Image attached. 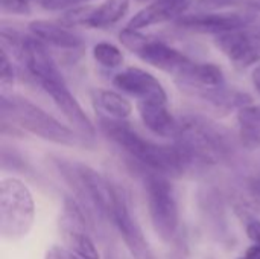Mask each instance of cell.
<instances>
[{
    "instance_id": "6da1fadb",
    "label": "cell",
    "mask_w": 260,
    "mask_h": 259,
    "mask_svg": "<svg viewBox=\"0 0 260 259\" xmlns=\"http://www.w3.org/2000/svg\"><path fill=\"white\" fill-rule=\"evenodd\" d=\"M102 130L116 145H119L136 162L151 169L152 174L180 176L190 162L177 145H160L142 137L126 122L116 119H102Z\"/></svg>"
},
{
    "instance_id": "7a4b0ae2",
    "label": "cell",
    "mask_w": 260,
    "mask_h": 259,
    "mask_svg": "<svg viewBox=\"0 0 260 259\" xmlns=\"http://www.w3.org/2000/svg\"><path fill=\"white\" fill-rule=\"evenodd\" d=\"M2 116L3 121L11 119L20 128L58 145L75 147L82 143V137L76 134L72 128L61 124L47 111L41 110L38 105L29 102L21 96L2 98Z\"/></svg>"
},
{
    "instance_id": "3957f363",
    "label": "cell",
    "mask_w": 260,
    "mask_h": 259,
    "mask_svg": "<svg viewBox=\"0 0 260 259\" xmlns=\"http://www.w3.org/2000/svg\"><path fill=\"white\" fill-rule=\"evenodd\" d=\"M177 147L190 163H218L225 159L229 145L219 128L200 118H184L178 122Z\"/></svg>"
},
{
    "instance_id": "277c9868",
    "label": "cell",
    "mask_w": 260,
    "mask_h": 259,
    "mask_svg": "<svg viewBox=\"0 0 260 259\" xmlns=\"http://www.w3.org/2000/svg\"><path fill=\"white\" fill-rule=\"evenodd\" d=\"M35 220V203L29 188L15 177L0 182V232L5 238L24 237Z\"/></svg>"
},
{
    "instance_id": "5b68a950",
    "label": "cell",
    "mask_w": 260,
    "mask_h": 259,
    "mask_svg": "<svg viewBox=\"0 0 260 259\" xmlns=\"http://www.w3.org/2000/svg\"><path fill=\"white\" fill-rule=\"evenodd\" d=\"M145 191L152 226L163 240L169 241L180 223L175 189L165 176L151 172L145 180Z\"/></svg>"
},
{
    "instance_id": "8992f818",
    "label": "cell",
    "mask_w": 260,
    "mask_h": 259,
    "mask_svg": "<svg viewBox=\"0 0 260 259\" xmlns=\"http://www.w3.org/2000/svg\"><path fill=\"white\" fill-rule=\"evenodd\" d=\"M120 41L125 47L139 55V58L148 63L149 66L172 73L177 78H180L193 63L180 50L171 47L163 41L149 40L143 37L139 31H131L125 27L120 34Z\"/></svg>"
},
{
    "instance_id": "52a82bcc",
    "label": "cell",
    "mask_w": 260,
    "mask_h": 259,
    "mask_svg": "<svg viewBox=\"0 0 260 259\" xmlns=\"http://www.w3.org/2000/svg\"><path fill=\"white\" fill-rule=\"evenodd\" d=\"M72 168L73 171H67V176L75 185L78 194L81 197H87L101 214L111 220L117 209L122 192L113 188L102 174L87 165L76 163Z\"/></svg>"
},
{
    "instance_id": "ba28073f",
    "label": "cell",
    "mask_w": 260,
    "mask_h": 259,
    "mask_svg": "<svg viewBox=\"0 0 260 259\" xmlns=\"http://www.w3.org/2000/svg\"><path fill=\"white\" fill-rule=\"evenodd\" d=\"M21 55L29 73L44 89L47 85L66 84L56 63L50 56L47 47L35 37H26L21 41Z\"/></svg>"
},
{
    "instance_id": "9c48e42d",
    "label": "cell",
    "mask_w": 260,
    "mask_h": 259,
    "mask_svg": "<svg viewBox=\"0 0 260 259\" xmlns=\"http://www.w3.org/2000/svg\"><path fill=\"white\" fill-rule=\"evenodd\" d=\"M113 84L119 90L137 98V102H166L168 104V95L163 85L160 84V81L143 69L128 67L114 76Z\"/></svg>"
},
{
    "instance_id": "30bf717a",
    "label": "cell",
    "mask_w": 260,
    "mask_h": 259,
    "mask_svg": "<svg viewBox=\"0 0 260 259\" xmlns=\"http://www.w3.org/2000/svg\"><path fill=\"white\" fill-rule=\"evenodd\" d=\"M59 108L62 116L72 125V130L79 134L84 140H93L96 136V128L87 113L82 110L81 104L67 89V84H55L43 89Z\"/></svg>"
},
{
    "instance_id": "8fae6325",
    "label": "cell",
    "mask_w": 260,
    "mask_h": 259,
    "mask_svg": "<svg viewBox=\"0 0 260 259\" xmlns=\"http://www.w3.org/2000/svg\"><path fill=\"white\" fill-rule=\"evenodd\" d=\"M215 41L219 50L236 67L247 69L260 61V40L244 29L218 35Z\"/></svg>"
},
{
    "instance_id": "7c38bea8",
    "label": "cell",
    "mask_w": 260,
    "mask_h": 259,
    "mask_svg": "<svg viewBox=\"0 0 260 259\" xmlns=\"http://www.w3.org/2000/svg\"><path fill=\"white\" fill-rule=\"evenodd\" d=\"M248 23V17L238 12H198L178 18V24L184 29L198 34H215L216 37L244 29Z\"/></svg>"
},
{
    "instance_id": "4fadbf2b",
    "label": "cell",
    "mask_w": 260,
    "mask_h": 259,
    "mask_svg": "<svg viewBox=\"0 0 260 259\" xmlns=\"http://www.w3.org/2000/svg\"><path fill=\"white\" fill-rule=\"evenodd\" d=\"M111 221L117 227V231L133 258L154 259L152 250H151L148 241L145 240V235H143L139 223L136 221V218H133L129 208H128V202L123 197V194L119 200L117 209H116Z\"/></svg>"
},
{
    "instance_id": "5bb4252c",
    "label": "cell",
    "mask_w": 260,
    "mask_h": 259,
    "mask_svg": "<svg viewBox=\"0 0 260 259\" xmlns=\"http://www.w3.org/2000/svg\"><path fill=\"white\" fill-rule=\"evenodd\" d=\"M193 3V0H154L139 11L126 24L131 31H140L154 24L181 18V14Z\"/></svg>"
},
{
    "instance_id": "9a60e30c",
    "label": "cell",
    "mask_w": 260,
    "mask_h": 259,
    "mask_svg": "<svg viewBox=\"0 0 260 259\" xmlns=\"http://www.w3.org/2000/svg\"><path fill=\"white\" fill-rule=\"evenodd\" d=\"M137 110L145 127L160 137H175L178 122L168 110L166 102H137Z\"/></svg>"
},
{
    "instance_id": "2e32d148",
    "label": "cell",
    "mask_w": 260,
    "mask_h": 259,
    "mask_svg": "<svg viewBox=\"0 0 260 259\" xmlns=\"http://www.w3.org/2000/svg\"><path fill=\"white\" fill-rule=\"evenodd\" d=\"M29 31L32 37H35L44 46L49 44L61 49H76L82 44V38L78 34L56 23L35 20L29 24Z\"/></svg>"
},
{
    "instance_id": "e0dca14e",
    "label": "cell",
    "mask_w": 260,
    "mask_h": 259,
    "mask_svg": "<svg viewBox=\"0 0 260 259\" xmlns=\"http://www.w3.org/2000/svg\"><path fill=\"white\" fill-rule=\"evenodd\" d=\"M129 2L131 0H104L99 6H91L85 26L105 29L116 24L126 15L129 9Z\"/></svg>"
},
{
    "instance_id": "ac0fdd59",
    "label": "cell",
    "mask_w": 260,
    "mask_h": 259,
    "mask_svg": "<svg viewBox=\"0 0 260 259\" xmlns=\"http://www.w3.org/2000/svg\"><path fill=\"white\" fill-rule=\"evenodd\" d=\"M239 136L242 143L250 148L260 147V105H245L238 111Z\"/></svg>"
},
{
    "instance_id": "d6986e66",
    "label": "cell",
    "mask_w": 260,
    "mask_h": 259,
    "mask_svg": "<svg viewBox=\"0 0 260 259\" xmlns=\"http://www.w3.org/2000/svg\"><path fill=\"white\" fill-rule=\"evenodd\" d=\"M93 99L96 105L104 110L111 119L125 121L133 113V104L125 96L113 90H96L93 93Z\"/></svg>"
},
{
    "instance_id": "ffe728a7",
    "label": "cell",
    "mask_w": 260,
    "mask_h": 259,
    "mask_svg": "<svg viewBox=\"0 0 260 259\" xmlns=\"http://www.w3.org/2000/svg\"><path fill=\"white\" fill-rule=\"evenodd\" d=\"M67 234H69L67 241H69L72 253H75L76 256L82 259H101L94 243L87 234L81 231H70Z\"/></svg>"
},
{
    "instance_id": "44dd1931",
    "label": "cell",
    "mask_w": 260,
    "mask_h": 259,
    "mask_svg": "<svg viewBox=\"0 0 260 259\" xmlns=\"http://www.w3.org/2000/svg\"><path fill=\"white\" fill-rule=\"evenodd\" d=\"M93 58L107 69H116L123 63V53L122 50L107 41H101L94 44L93 47Z\"/></svg>"
},
{
    "instance_id": "7402d4cb",
    "label": "cell",
    "mask_w": 260,
    "mask_h": 259,
    "mask_svg": "<svg viewBox=\"0 0 260 259\" xmlns=\"http://www.w3.org/2000/svg\"><path fill=\"white\" fill-rule=\"evenodd\" d=\"M34 3H41V0H2V8L11 14H27Z\"/></svg>"
},
{
    "instance_id": "603a6c76",
    "label": "cell",
    "mask_w": 260,
    "mask_h": 259,
    "mask_svg": "<svg viewBox=\"0 0 260 259\" xmlns=\"http://www.w3.org/2000/svg\"><path fill=\"white\" fill-rule=\"evenodd\" d=\"M90 0H41V6L49 11H69L73 8H79V5L87 3Z\"/></svg>"
},
{
    "instance_id": "cb8c5ba5",
    "label": "cell",
    "mask_w": 260,
    "mask_h": 259,
    "mask_svg": "<svg viewBox=\"0 0 260 259\" xmlns=\"http://www.w3.org/2000/svg\"><path fill=\"white\" fill-rule=\"evenodd\" d=\"M238 0H195L200 12H212L215 9H222L232 5H236Z\"/></svg>"
},
{
    "instance_id": "d4e9b609",
    "label": "cell",
    "mask_w": 260,
    "mask_h": 259,
    "mask_svg": "<svg viewBox=\"0 0 260 259\" xmlns=\"http://www.w3.org/2000/svg\"><path fill=\"white\" fill-rule=\"evenodd\" d=\"M0 79L2 85L6 87L8 84H12L14 81V72H12V64L9 63L8 53L5 49H2V61H0Z\"/></svg>"
},
{
    "instance_id": "484cf974",
    "label": "cell",
    "mask_w": 260,
    "mask_h": 259,
    "mask_svg": "<svg viewBox=\"0 0 260 259\" xmlns=\"http://www.w3.org/2000/svg\"><path fill=\"white\" fill-rule=\"evenodd\" d=\"M47 259H82L79 256H76L75 253H69L59 247H53L50 249V252L47 253Z\"/></svg>"
},
{
    "instance_id": "4316f807",
    "label": "cell",
    "mask_w": 260,
    "mask_h": 259,
    "mask_svg": "<svg viewBox=\"0 0 260 259\" xmlns=\"http://www.w3.org/2000/svg\"><path fill=\"white\" fill-rule=\"evenodd\" d=\"M247 234L248 238L254 243V244H260V223L259 221H251L247 226Z\"/></svg>"
},
{
    "instance_id": "83f0119b",
    "label": "cell",
    "mask_w": 260,
    "mask_h": 259,
    "mask_svg": "<svg viewBox=\"0 0 260 259\" xmlns=\"http://www.w3.org/2000/svg\"><path fill=\"white\" fill-rule=\"evenodd\" d=\"M244 259H260V244H253L247 249Z\"/></svg>"
},
{
    "instance_id": "f1b7e54d",
    "label": "cell",
    "mask_w": 260,
    "mask_h": 259,
    "mask_svg": "<svg viewBox=\"0 0 260 259\" xmlns=\"http://www.w3.org/2000/svg\"><path fill=\"white\" fill-rule=\"evenodd\" d=\"M250 189H251V195L254 197V200H256V202L260 205V177L251 182Z\"/></svg>"
},
{
    "instance_id": "f546056e",
    "label": "cell",
    "mask_w": 260,
    "mask_h": 259,
    "mask_svg": "<svg viewBox=\"0 0 260 259\" xmlns=\"http://www.w3.org/2000/svg\"><path fill=\"white\" fill-rule=\"evenodd\" d=\"M253 84H254L256 90L260 93V64L254 69V72H253Z\"/></svg>"
},
{
    "instance_id": "4dcf8cb0",
    "label": "cell",
    "mask_w": 260,
    "mask_h": 259,
    "mask_svg": "<svg viewBox=\"0 0 260 259\" xmlns=\"http://www.w3.org/2000/svg\"><path fill=\"white\" fill-rule=\"evenodd\" d=\"M239 259H244V256H242V258H239Z\"/></svg>"
},
{
    "instance_id": "1f68e13d",
    "label": "cell",
    "mask_w": 260,
    "mask_h": 259,
    "mask_svg": "<svg viewBox=\"0 0 260 259\" xmlns=\"http://www.w3.org/2000/svg\"><path fill=\"white\" fill-rule=\"evenodd\" d=\"M259 38H260V35H259Z\"/></svg>"
}]
</instances>
